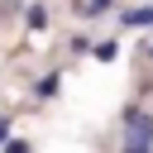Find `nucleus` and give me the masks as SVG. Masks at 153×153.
I'll return each mask as SVG.
<instances>
[{"mask_svg": "<svg viewBox=\"0 0 153 153\" xmlns=\"http://www.w3.org/2000/svg\"><path fill=\"white\" fill-rule=\"evenodd\" d=\"M124 134H129V143H153V120L139 115V110H129L124 115Z\"/></svg>", "mask_w": 153, "mask_h": 153, "instance_id": "nucleus-1", "label": "nucleus"}, {"mask_svg": "<svg viewBox=\"0 0 153 153\" xmlns=\"http://www.w3.org/2000/svg\"><path fill=\"white\" fill-rule=\"evenodd\" d=\"M24 19H29V29H43V24H48V10H43V5H29Z\"/></svg>", "mask_w": 153, "mask_h": 153, "instance_id": "nucleus-2", "label": "nucleus"}, {"mask_svg": "<svg viewBox=\"0 0 153 153\" xmlns=\"http://www.w3.org/2000/svg\"><path fill=\"white\" fill-rule=\"evenodd\" d=\"M57 81H62V76H57V72H48V76L38 81V96H57Z\"/></svg>", "mask_w": 153, "mask_h": 153, "instance_id": "nucleus-3", "label": "nucleus"}, {"mask_svg": "<svg viewBox=\"0 0 153 153\" xmlns=\"http://www.w3.org/2000/svg\"><path fill=\"white\" fill-rule=\"evenodd\" d=\"M115 53H120V43H96V57L100 62H115Z\"/></svg>", "mask_w": 153, "mask_h": 153, "instance_id": "nucleus-4", "label": "nucleus"}, {"mask_svg": "<svg viewBox=\"0 0 153 153\" xmlns=\"http://www.w3.org/2000/svg\"><path fill=\"white\" fill-rule=\"evenodd\" d=\"M124 24H153V10H129Z\"/></svg>", "mask_w": 153, "mask_h": 153, "instance_id": "nucleus-5", "label": "nucleus"}, {"mask_svg": "<svg viewBox=\"0 0 153 153\" xmlns=\"http://www.w3.org/2000/svg\"><path fill=\"white\" fill-rule=\"evenodd\" d=\"M110 0H81V14H105Z\"/></svg>", "mask_w": 153, "mask_h": 153, "instance_id": "nucleus-6", "label": "nucleus"}, {"mask_svg": "<svg viewBox=\"0 0 153 153\" xmlns=\"http://www.w3.org/2000/svg\"><path fill=\"white\" fill-rule=\"evenodd\" d=\"M124 153H153V143H124Z\"/></svg>", "mask_w": 153, "mask_h": 153, "instance_id": "nucleus-7", "label": "nucleus"}, {"mask_svg": "<svg viewBox=\"0 0 153 153\" xmlns=\"http://www.w3.org/2000/svg\"><path fill=\"white\" fill-rule=\"evenodd\" d=\"M5 153H29V143H19V139H10V143H5Z\"/></svg>", "mask_w": 153, "mask_h": 153, "instance_id": "nucleus-8", "label": "nucleus"}, {"mask_svg": "<svg viewBox=\"0 0 153 153\" xmlns=\"http://www.w3.org/2000/svg\"><path fill=\"white\" fill-rule=\"evenodd\" d=\"M0 143H10V120L0 115Z\"/></svg>", "mask_w": 153, "mask_h": 153, "instance_id": "nucleus-9", "label": "nucleus"}]
</instances>
